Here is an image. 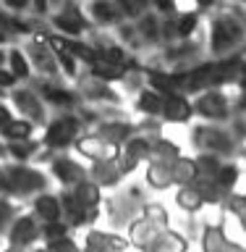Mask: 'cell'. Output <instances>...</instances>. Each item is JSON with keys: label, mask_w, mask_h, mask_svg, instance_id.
Masks as SVG:
<instances>
[{"label": "cell", "mask_w": 246, "mask_h": 252, "mask_svg": "<svg viewBox=\"0 0 246 252\" xmlns=\"http://www.w3.org/2000/svg\"><path fill=\"white\" fill-rule=\"evenodd\" d=\"M202 16H207V58L210 61H233L246 58V32L236 16L225 11L223 3H199Z\"/></svg>", "instance_id": "6da1fadb"}, {"label": "cell", "mask_w": 246, "mask_h": 252, "mask_svg": "<svg viewBox=\"0 0 246 252\" xmlns=\"http://www.w3.org/2000/svg\"><path fill=\"white\" fill-rule=\"evenodd\" d=\"M241 76H244V61L241 58H233V61H210L207 58L191 71L173 74V84H176L178 94L194 100L202 92L223 90L225 84H239Z\"/></svg>", "instance_id": "7a4b0ae2"}, {"label": "cell", "mask_w": 246, "mask_h": 252, "mask_svg": "<svg viewBox=\"0 0 246 252\" xmlns=\"http://www.w3.org/2000/svg\"><path fill=\"white\" fill-rule=\"evenodd\" d=\"M3 197L11 200H34L37 194L50 192V173L34 165H19V163H3Z\"/></svg>", "instance_id": "3957f363"}, {"label": "cell", "mask_w": 246, "mask_h": 252, "mask_svg": "<svg viewBox=\"0 0 246 252\" xmlns=\"http://www.w3.org/2000/svg\"><path fill=\"white\" fill-rule=\"evenodd\" d=\"M189 142L191 147H196V153L204 155H215L220 160H239L244 145H239L231 131L220 124H196L189 131Z\"/></svg>", "instance_id": "277c9868"}, {"label": "cell", "mask_w": 246, "mask_h": 252, "mask_svg": "<svg viewBox=\"0 0 246 252\" xmlns=\"http://www.w3.org/2000/svg\"><path fill=\"white\" fill-rule=\"evenodd\" d=\"M84 134H86V126L82 124V118L76 113H55V116H50V121L45 124L39 142H42L45 150L60 155V153L74 150L79 137H84Z\"/></svg>", "instance_id": "5b68a950"}, {"label": "cell", "mask_w": 246, "mask_h": 252, "mask_svg": "<svg viewBox=\"0 0 246 252\" xmlns=\"http://www.w3.org/2000/svg\"><path fill=\"white\" fill-rule=\"evenodd\" d=\"M47 27H50V32L68 39H84L94 29L92 21L86 19L82 3H74V0L53 5V13L47 16Z\"/></svg>", "instance_id": "8992f818"}, {"label": "cell", "mask_w": 246, "mask_h": 252, "mask_svg": "<svg viewBox=\"0 0 246 252\" xmlns=\"http://www.w3.org/2000/svg\"><path fill=\"white\" fill-rule=\"evenodd\" d=\"M47 34H50V27L42 29V32H37L34 37L24 39L21 50L29 58L31 71H34L37 79H47V82H66V79L60 76L58 63H55V55H53L50 42H47Z\"/></svg>", "instance_id": "52a82bcc"}, {"label": "cell", "mask_w": 246, "mask_h": 252, "mask_svg": "<svg viewBox=\"0 0 246 252\" xmlns=\"http://www.w3.org/2000/svg\"><path fill=\"white\" fill-rule=\"evenodd\" d=\"M31 82H34L31 90L39 94V100L45 105L58 108V113H76L82 105H86L82 94L76 92V87H68L66 82H47V79H37V76Z\"/></svg>", "instance_id": "ba28073f"}, {"label": "cell", "mask_w": 246, "mask_h": 252, "mask_svg": "<svg viewBox=\"0 0 246 252\" xmlns=\"http://www.w3.org/2000/svg\"><path fill=\"white\" fill-rule=\"evenodd\" d=\"M74 84L86 105H94V108H121L123 105V94L113 84H105L100 79H94L89 71H82V76Z\"/></svg>", "instance_id": "9c48e42d"}, {"label": "cell", "mask_w": 246, "mask_h": 252, "mask_svg": "<svg viewBox=\"0 0 246 252\" xmlns=\"http://www.w3.org/2000/svg\"><path fill=\"white\" fill-rule=\"evenodd\" d=\"M194 116L202 118V124H228L231 121V94L225 90H210L191 100Z\"/></svg>", "instance_id": "30bf717a"}, {"label": "cell", "mask_w": 246, "mask_h": 252, "mask_svg": "<svg viewBox=\"0 0 246 252\" xmlns=\"http://www.w3.org/2000/svg\"><path fill=\"white\" fill-rule=\"evenodd\" d=\"M8 105H11V110L19 113V118L34 124L37 129H39V126L45 129V124L50 121V116H47V105L39 100V94L31 90V87H27V84H19L11 94H8Z\"/></svg>", "instance_id": "8fae6325"}, {"label": "cell", "mask_w": 246, "mask_h": 252, "mask_svg": "<svg viewBox=\"0 0 246 252\" xmlns=\"http://www.w3.org/2000/svg\"><path fill=\"white\" fill-rule=\"evenodd\" d=\"M47 168H50V179H55L63 189H74L79 184H84L86 179H89V168L76 160V158H71L68 153H60L55 155L50 163H47Z\"/></svg>", "instance_id": "7c38bea8"}, {"label": "cell", "mask_w": 246, "mask_h": 252, "mask_svg": "<svg viewBox=\"0 0 246 252\" xmlns=\"http://www.w3.org/2000/svg\"><path fill=\"white\" fill-rule=\"evenodd\" d=\"M58 197H60V220L71 228V231H74V228H82V226L94 228V223H97V218H100V208L86 210L84 205L76 200V194L71 192V189H60Z\"/></svg>", "instance_id": "4fadbf2b"}, {"label": "cell", "mask_w": 246, "mask_h": 252, "mask_svg": "<svg viewBox=\"0 0 246 252\" xmlns=\"http://www.w3.org/2000/svg\"><path fill=\"white\" fill-rule=\"evenodd\" d=\"M86 19L92 21L94 29L100 32H110L118 29L121 24H126V16L118 5V0H89V3H82Z\"/></svg>", "instance_id": "5bb4252c"}, {"label": "cell", "mask_w": 246, "mask_h": 252, "mask_svg": "<svg viewBox=\"0 0 246 252\" xmlns=\"http://www.w3.org/2000/svg\"><path fill=\"white\" fill-rule=\"evenodd\" d=\"M8 247H19V250H34L42 242V223L31 216V213H21L16 218V223L8 231Z\"/></svg>", "instance_id": "9a60e30c"}, {"label": "cell", "mask_w": 246, "mask_h": 252, "mask_svg": "<svg viewBox=\"0 0 246 252\" xmlns=\"http://www.w3.org/2000/svg\"><path fill=\"white\" fill-rule=\"evenodd\" d=\"M149 155H152V139L141 137V134H134L123 147H118V163H121L123 176L134 173L139 165L149 163Z\"/></svg>", "instance_id": "2e32d148"}, {"label": "cell", "mask_w": 246, "mask_h": 252, "mask_svg": "<svg viewBox=\"0 0 246 252\" xmlns=\"http://www.w3.org/2000/svg\"><path fill=\"white\" fill-rule=\"evenodd\" d=\"M74 150L82 160H89V163H102V160H110V158H118V147H113L94 131H86L84 137H79Z\"/></svg>", "instance_id": "e0dca14e"}, {"label": "cell", "mask_w": 246, "mask_h": 252, "mask_svg": "<svg viewBox=\"0 0 246 252\" xmlns=\"http://www.w3.org/2000/svg\"><path fill=\"white\" fill-rule=\"evenodd\" d=\"M94 134H100L113 147H123L137 134V124L129 121V118H108V121H100L94 126Z\"/></svg>", "instance_id": "ac0fdd59"}, {"label": "cell", "mask_w": 246, "mask_h": 252, "mask_svg": "<svg viewBox=\"0 0 246 252\" xmlns=\"http://www.w3.org/2000/svg\"><path fill=\"white\" fill-rule=\"evenodd\" d=\"M89 181L97 184L100 189L118 187L123 181V171H121L118 158H110V160H102V163H92L89 165Z\"/></svg>", "instance_id": "d6986e66"}, {"label": "cell", "mask_w": 246, "mask_h": 252, "mask_svg": "<svg viewBox=\"0 0 246 252\" xmlns=\"http://www.w3.org/2000/svg\"><path fill=\"white\" fill-rule=\"evenodd\" d=\"M29 213L34 216L42 226L47 223H58L60 220V197L55 192H45V194H37L29 205Z\"/></svg>", "instance_id": "ffe728a7"}, {"label": "cell", "mask_w": 246, "mask_h": 252, "mask_svg": "<svg viewBox=\"0 0 246 252\" xmlns=\"http://www.w3.org/2000/svg\"><path fill=\"white\" fill-rule=\"evenodd\" d=\"M163 124H189L194 118V108L191 100L184 94H170L163 102Z\"/></svg>", "instance_id": "44dd1931"}, {"label": "cell", "mask_w": 246, "mask_h": 252, "mask_svg": "<svg viewBox=\"0 0 246 252\" xmlns=\"http://www.w3.org/2000/svg\"><path fill=\"white\" fill-rule=\"evenodd\" d=\"M84 247H92V250H100V252H108V250H129L131 244L126 236L121 234H113V231H100V228H86L84 234Z\"/></svg>", "instance_id": "7402d4cb"}, {"label": "cell", "mask_w": 246, "mask_h": 252, "mask_svg": "<svg viewBox=\"0 0 246 252\" xmlns=\"http://www.w3.org/2000/svg\"><path fill=\"white\" fill-rule=\"evenodd\" d=\"M163 231H157V228L149 223V220H144V218H137V220H131V226H129V244L131 247H137L139 252H147L149 247L155 244V239L160 236Z\"/></svg>", "instance_id": "603a6c76"}, {"label": "cell", "mask_w": 246, "mask_h": 252, "mask_svg": "<svg viewBox=\"0 0 246 252\" xmlns=\"http://www.w3.org/2000/svg\"><path fill=\"white\" fill-rule=\"evenodd\" d=\"M181 155H184V153H181V147L173 139L165 137V134L152 139V155H149V163H160V165H170V168H173Z\"/></svg>", "instance_id": "cb8c5ba5"}, {"label": "cell", "mask_w": 246, "mask_h": 252, "mask_svg": "<svg viewBox=\"0 0 246 252\" xmlns=\"http://www.w3.org/2000/svg\"><path fill=\"white\" fill-rule=\"evenodd\" d=\"M163 102H165L163 94H157L155 90L144 87V90L137 94V100H134V110H137L141 118H160L163 116Z\"/></svg>", "instance_id": "d4e9b609"}, {"label": "cell", "mask_w": 246, "mask_h": 252, "mask_svg": "<svg viewBox=\"0 0 246 252\" xmlns=\"http://www.w3.org/2000/svg\"><path fill=\"white\" fill-rule=\"evenodd\" d=\"M8 150V158L19 165H29L31 160H37L39 153H42V142L39 139H27V142H11L5 145Z\"/></svg>", "instance_id": "484cf974"}, {"label": "cell", "mask_w": 246, "mask_h": 252, "mask_svg": "<svg viewBox=\"0 0 246 252\" xmlns=\"http://www.w3.org/2000/svg\"><path fill=\"white\" fill-rule=\"evenodd\" d=\"M5 68L16 76V82H31V79H34L31 63H29V58L24 55V50H21L19 45L8 47V63H5Z\"/></svg>", "instance_id": "4316f807"}, {"label": "cell", "mask_w": 246, "mask_h": 252, "mask_svg": "<svg viewBox=\"0 0 246 252\" xmlns=\"http://www.w3.org/2000/svg\"><path fill=\"white\" fill-rule=\"evenodd\" d=\"M144 179H147V184L152 187V189H157V192H165V189L176 187V181H173V168H170V165L147 163Z\"/></svg>", "instance_id": "83f0119b"}, {"label": "cell", "mask_w": 246, "mask_h": 252, "mask_svg": "<svg viewBox=\"0 0 246 252\" xmlns=\"http://www.w3.org/2000/svg\"><path fill=\"white\" fill-rule=\"evenodd\" d=\"M147 252H189V239L184 234L168 228V231H163L160 236H157L155 244Z\"/></svg>", "instance_id": "f1b7e54d"}, {"label": "cell", "mask_w": 246, "mask_h": 252, "mask_svg": "<svg viewBox=\"0 0 246 252\" xmlns=\"http://www.w3.org/2000/svg\"><path fill=\"white\" fill-rule=\"evenodd\" d=\"M34 129H37L34 124H29V121H24V118L16 116L13 121L0 131V139H3L5 145H11V142H27V139H34Z\"/></svg>", "instance_id": "f546056e"}, {"label": "cell", "mask_w": 246, "mask_h": 252, "mask_svg": "<svg viewBox=\"0 0 246 252\" xmlns=\"http://www.w3.org/2000/svg\"><path fill=\"white\" fill-rule=\"evenodd\" d=\"M225 242H228V234L220 223H207L202 228V236H199L202 252H220Z\"/></svg>", "instance_id": "4dcf8cb0"}, {"label": "cell", "mask_w": 246, "mask_h": 252, "mask_svg": "<svg viewBox=\"0 0 246 252\" xmlns=\"http://www.w3.org/2000/svg\"><path fill=\"white\" fill-rule=\"evenodd\" d=\"M239 179H241V165H239V160H225L223 165H220L218 176L212 179V181H215V184L223 189L225 194H233V192H236V184H239Z\"/></svg>", "instance_id": "1f68e13d"}, {"label": "cell", "mask_w": 246, "mask_h": 252, "mask_svg": "<svg viewBox=\"0 0 246 252\" xmlns=\"http://www.w3.org/2000/svg\"><path fill=\"white\" fill-rule=\"evenodd\" d=\"M196 163H194V158H189V155H181L176 165H173V181H176V187L178 189H184V187H191L194 181H196Z\"/></svg>", "instance_id": "d6a6232c"}, {"label": "cell", "mask_w": 246, "mask_h": 252, "mask_svg": "<svg viewBox=\"0 0 246 252\" xmlns=\"http://www.w3.org/2000/svg\"><path fill=\"white\" fill-rule=\"evenodd\" d=\"M71 192L76 194V200L84 205L86 210H94V208H100V202H102V189L97 187V184H92L89 179L84 181V184H79V187H74Z\"/></svg>", "instance_id": "836d02e7"}, {"label": "cell", "mask_w": 246, "mask_h": 252, "mask_svg": "<svg viewBox=\"0 0 246 252\" xmlns=\"http://www.w3.org/2000/svg\"><path fill=\"white\" fill-rule=\"evenodd\" d=\"M176 205L184 213H199L204 208V200H202V194L196 192L194 187H184V189L176 192Z\"/></svg>", "instance_id": "e575fe53"}, {"label": "cell", "mask_w": 246, "mask_h": 252, "mask_svg": "<svg viewBox=\"0 0 246 252\" xmlns=\"http://www.w3.org/2000/svg\"><path fill=\"white\" fill-rule=\"evenodd\" d=\"M194 163H196V173H199L196 179H215L218 171H220V165H223L225 160H220V158H215V155L196 153L194 155Z\"/></svg>", "instance_id": "d590c367"}, {"label": "cell", "mask_w": 246, "mask_h": 252, "mask_svg": "<svg viewBox=\"0 0 246 252\" xmlns=\"http://www.w3.org/2000/svg\"><path fill=\"white\" fill-rule=\"evenodd\" d=\"M19 216L21 213L11 197H0V236H8V231H11V226L16 223Z\"/></svg>", "instance_id": "8d00e7d4"}, {"label": "cell", "mask_w": 246, "mask_h": 252, "mask_svg": "<svg viewBox=\"0 0 246 252\" xmlns=\"http://www.w3.org/2000/svg\"><path fill=\"white\" fill-rule=\"evenodd\" d=\"M144 220H149L157 231H168V223H170V216H168V210L163 208V205H157V202H147L144 205V216H141Z\"/></svg>", "instance_id": "74e56055"}, {"label": "cell", "mask_w": 246, "mask_h": 252, "mask_svg": "<svg viewBox=\"0 0 246 252\" xmlns=\"http://www.w3.org/2000/svg\"><path fill=\"white\" fill-rule=\"evenodd\" d=\"M220 210H223L225 216L241 218L244 213H246V192H233V194H228V197H225V202L220 205Z\"/></svg>", "instance_id": "f35d334b"}, {"label": "cell", "mask_w": 246, "mask_h": 252, "mask_svg": "<svg viewBox=\"0 0 246 252\" xmlns=\"http://www.w3.org/2000/svg\"><path fill=\"white\" fill-rule=\"evenodd\" d=\"M163 118H141V121L137 124V134H141V137H163Z\"/></svg>", "instance_id": "ab89813d"}, {"label": "cell", "mask_w": 246, "mask_h": 252, "mask_svg": "<svg viewBox=\"0 0 246 252\" xmlns=\"http://www.w3.org/2000/svg\"><path fill=\"white\" fill-rule=\"evenodd\" d=\"M63 236H71V228L63 223V220H58V223H47V226H42V244L55 242V239H63Z\"/></svg>", "instance_id": "60d3db41"}, {"label": "cell", "mask_w": 246, "mask_h": 252, "mask_svg": "<svg viewBox=\"0 0 246 252\" xmlns=\"http://www.w3.org/2000/svg\"><path fill=\"white\" fill-rule=\"evenodd\" d=\"M225 129L231 131V137L239 142V145H246V116H231V121L225 124Z\"/></svg>", "instance_id": "b9f144b4"}, {"label": "cell", "mask_w": 246, "mask_h": 252, "mask_svg": "<svg viewBox=\"0 0 246 252\" xmlns=\"http://www.w3.org/2000/svg\"><path fill=\"white\" fill-rule=\"evenodd\" d=\"M45 247H47V252H82V247H79V242L74 236H63V239L47 242Z\"/></svg>", "instance_id": "7bdbcfd3"}, {"label": "cell", "mask_w": 246, "mask_h": 252, "mask_svg": "<svg viewBox=\"0 0 246 252\" xmlns=\"http://www.w3.org/2000/svg\"><path fill=\"white\" fill-rule=\"evenodd\" d=\"M16 87H19L16 76L8 68H0V100H8V94H11Z\"/></svg>", "instance_id": "ee69618b"}, {"label": "cell", "mask_w": 246, "mask_h": 252, "mask_svg": "<svg viewBox=\"0 0 246 252\" xmlns=\"http://www.w3.org/2000/svg\"><path fill=\"white\" fill-rule=\"evenodd\" d=\"M223 5L231 16H236V21H239L246 32V3H223Z\"/></svg>", "instance_id": "f6af8a7d"}, {"label": "cell", "mask_w": 246, "mask_h": 252, "mask_svg": "<svg viewBox=\"0 0 246 252\" xmlns=\"http://www.w3.org/2000/svg\"><path fill=\"white\" fill-rule=\"evenodd\" d=\"M231 113L233 116H246V92H236L231 97Z\"/></svg>", "instance_id": "bcb514c9"}, {"label": "cell", "mask_w": 246, "mask_h": 252, "mask_svg": "<svg viewBox=\"0 0 246 252\" xmlns=\"http://www.w3.org/2000/svg\"><path fill=\"white\" fill-rule=\"evenodd\" d=\"M13 118H16V116H13V110H11V105H5V102L0 100V131H3L5 126H8V124L13 121Z\"/></svg>", "instance_id": "7dc6e473"}, {"label": "cell", "mask_w": 246, "mask_h": 252, "mask_svg": "<svg viewBox=\"0 0 246 252\" xmlns=\"http://www.w3.org/2000/svg\"><path fill=\"white\" fill-rule=\"evenodd\" d=\"M220 252H246V247H244V244H239V242H233V239H228Z\"/></svg>", "instance_id": "c3c4849f"}, {"label": "cell", "mask_w": 246, "mask_h": 252, "mask_svg": "<svg viewBox=\"0 0 246 252\" xmlns=\"http://www.w3.org/2000/svg\"><path fill=\"white\" fill-rule=\"evenodd\" d=\"M5 63H8V50L0 47V68H5Z\"/></svg>", "instance_id": "681fc988"}, {"label": "cell", "mask_w": 246, "mask_h": 252, "mask_svg": "<svg viewBox=\"0 0 246 252\" xmlns=\"http://www.w3.org/2000/svg\"><path fill=\"white\" fill-rule=\"evenodd\" d=\"M236 87H239V92H246V71H244V76L239 79V84H236Z\"/></svg>", "instance_id": "f907efd6"}, {"label": "cell", "mask_w": 246, "mask_h": 252, "mask_svg": "<svg viewBox=\"0 0 246 252\" xmlns=\"http://www.w3.org/2000/svg\"><path fill=\"white\" fill-rule=\"evenodd\" d=\"M3 158H8V150H5V142L0 139V160H3Z\"/></svg>", "instance_id": "816d5d0a"}, {"label": "cell", "mask_w": 246, "mask_h": 252, "mask_svg": "<svg viewBox=\"0 0 246 252\" xmlns=\"http://www.w3.org/2000/svg\"><path fill=\"white\" fill-rule=\"evenodd\" d=\"M3 184H5V179H3V163H0V197H3Z\"/></svg>", "instance_id": "f5cc1de1"}, {"label": "cell", "mask_w": 246, "mask_h": 252, "mask_svg": "<svg viewBox=\"0 0 246 252\" xmlns=\"http://www.w3.org/2000/svg\"><path fill=\"white\" fill-rule=\"evenodd\" d=\"M239 223H241V231H244V234H246V213H244V216H241V218H239Z\"/></svg>", "instance_id": "db71d44e"}, {"label": "cell", "mask_w": 246, "mask_h": 252, "mask_svg": "<svg viewBox=\"0 0 246 252\" xmlns=\"http://www.w3.org/2000/svg\"><path fill=\"white\" fill-rule=\"evenodd\" d=\"M3 252H29V250H19V247H5Z\"/></svg>", "instance_id": "11a10c76"}, {"label": "cell", "mask_w": 246, "mask_h": 252, "mask_svg": "<svg viewBox=\"0 0 246 252\" xmlns=\"http://www.w3.org/2000/svg\"><path fill=\"white\" fill-rule=\"evenodd\" d=\"M241 163H244V173H246V147L241 150Z\"/></svg>", "instance_id": "9f6ffc18"}, {"label": "cell", "mask_w": 246, "mask_h": 252, "mask_svg": "<svg viewBox=\"0 0 246 252\" xmlns=\"http://www.w3.org/2000/svg\"><path fill=\"white\" fill-rule=\"evenodd\" d=\"M29 252H47V247H45V244H39V247H34V250H29Z\"/></svg>", "instance_id": "6f0895ef"}, {"label": "cell", "mask_w": 246, "mask_h": 252, "mask_svg": "<svg viewBox=\"0 0 246 252\" xmlns=\"http://www.w3.org/2000/svg\"><path fill=\"white\" fill-rule=\"evenodd\" d=\"M82 252H100V250H92V247H82Z\"/></svg>", "instance_id": "680465c9"}, {"label": "cell", "mask_w": 246, "mask_h": 252, "mask_svg": "<svg viewBox=\"0 0 246 252\" xmlns=\"http://www.w3.org/2000/svg\"><path fill=\"white\" fill-rule=\"evenodd\" d=\"M108 252H123V250H108Z\"/></svg>", "instance_id": "91938a15"}]
</instances>
